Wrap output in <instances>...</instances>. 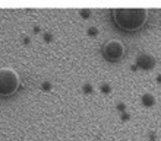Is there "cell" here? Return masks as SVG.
<instances>
[{
  "instance_id": "30bf717a",
  "label": "cell",
  "mask_w": 161,
  "mask_h": 141,
  "mask_svg": "<svg viewBox=\"0 0 161 141\" xmlns=\"http://www.w3.org/2000/svg\"><path fill=\"white\" fill-rule=\"evenodd\" d=\"M110 90H111V87L108 86L107 83L101 84V92H103V93H110Z\"/></svg>"
},
{
  "instance_id": "8992f818",
  "label": "cell",
  "mask_w": 161,
  "mask_h": 141,
  "mask_svg": "<svg viewBox=\"0 0 161 141\" xmlns=\"http://www.w3.org/2000/svg\"><path fill=\"white\" fill-rule=\"evenodd\" d=\"M42 39L48 44V42H51L53 39H54V37H53V33H50V32H44L42 33Z\"/></svg>"
},
{
  "instance_id": "6da1fadb",
  "label": "cell",
  "mask_w": 161,
  "mask_h": 141,
  "mask_svg": "<svg viewBox=\"0 0 161 141\" xmlns=\"http://www.w3.org/2000/svg\"><path fill=\"white\" fill-rule=\"evenodd\" d=\"M147 10L144 9H116L114 22L120 29L136 31L142 28L147 21Z\"/></svg>"
},
{
  "instance_id": "7a4b0ae2",
  "label": "cell",
  "mask_w": 161,
  "mask_h": 141,
  "mask_svg": "<svg viewBox=\"0 0 161 141\" xmlns=\"http://www.w3.org/2000/svg\"><path fill=\"white\" fill-rule=\"evenodd\" d=\"M19 79L10 68H0V96H10L18 90Z\"/></svg>"
},
{
  "instance_id": "4fadbf2b",
  "label": "cell",
  "mask_w": 161,
  "mask_h": 141,
  "mask_svg": "<svg viewBox=\"0 0 161 141\" xmlns=\"http://www.w3.org/2000/svg\"><path fill=\"white\" fill-rule=\"evenodd\" d=\"M22 41H24V44H25V45H28V44L31 42V38L30 37H24V39H22Z\"/></svg>"
},
{
  "instance_id": "7c38bea8",
  "label": "cell",
  "mask_w": 161,
  "mask_h": 141,
  "mask_svg": "<svg viewBox=\"0 0 161 141\" xmlns=\"http://www.w3.org/2000/svg\"><path fill=\"white\" fill-rule=\"evenodd\" d=\"M117 109H119L120 112H125V109H126V106H125V103H119V105H117Z\"/></svg>"
},
{
  "instance_id": "5bb4252c",
  "label": "cell",
  "mask_w": 161,
  "mask_h": 141,
  "mask_svg": "<svg viewBox=\"0 0 161 141\" xmlns=\"http://www.w3.org/2000/svg\"><path fill=\"white\" fill-rule=\"evenodd\" d=\"M122 119H123V121H127V119H129V113L123 112V113H122Z\"/></svg>"
},
{
  "instance_id": "5b68a950",
  "label": "cell",
  "mask_w": 161,
  "mask_h": 141,
  "mask_svg": "<svg viewBox=\"0 0 161 141\" xmlns=\"http://www.w3.org/2000/svg\"><path fill=\"white\" fill-rule=\"evenodd\" d=\"M142 103H144L145 106H153V105L155 103V99H154L153 95H149V93H145V95L142 96Z\"/></svg>"
},
{
  "instance_id": "277c9868",
  "label": "cell",
  "mask_w": 161,
  "mask_h": 141,
  "mask_svg": "<svg viewBox=\"0 0 161 141\" xmlns=\"http://www.w3.org/2000/svg\"><path fill=\"white\" fill-rule=\"evenodd\" d=\"M136 66L144 68V70H149V68H153L155 66V60L149 54H141L139 57L136 58Z\"/></svg>"
},
{
  "instance_id": "3957f363",
  "label": "cell",
  "mask_w": 161,
  "mask_h": 141,
  "mask_svg": "<svg viewBox=\"0 0 161 141\" xmlns=\"http://www.w3.org/2000/svg\"><path fill=\"white\" fill-rule=\"evenodd\" d=\"M104 57L108 60V61H117L120 58L123 57V53H125V47L122 45V42L119 41H108L104 45Z\"/></svg>"
},
{
  "instance_id": "9c48e42d",
  "label": "cell",
  "mask_w": 161,
  "mask_h": 141,
  "mask_svg": "<svg viewBox=\"0 0 161 141\" xmlns=\"http://www.w3.org/2000/svg\"><path fill=\"white\" fill-rule=\"evenodd\" d=\"M82 90H84V93H91V92H92V86L89 83H86V84H84Z\"/></svg>"
},
{
  "instance_id": "9a60e30c",
  "label": "cell",
  "mask_w": 161,
  "mask_h": 141,
  "mask_svg": "<svg viewBox=\"0 0 161 141\" xmlns=\"http://www.w3.org/2000/svg\"><path fill=\"white\" fill-rule=\"evenodd\" d=\"M34 32H35V33L40 32V26H34Z\"/></svg>"
},
{
  "instance_id": "8fae6325",
  "label": "cell",
  "mask_w": 161,
  "mask_h": 141,
  "mask_svg": "<svg viewBox=\"0 0 161 141\" xmlns=\"http://www.w3.org/2000/svg\"><path fill=\"white\" fill-rule=\"evenodd\" d=\"M97 33H98V29L97 28H89L88 29V35H89V37H95Z\"/></svg>"
},
{
  "instance_id": "2e32d148",
  "label": "cell",
  "mask_w": 161,
  "mask_h": 141,
  "mask_svg": "<svg viewBox=\"0 0 161 141\" xmlns=\"http://www.w3.org/2000/svg\"><path fill=\"white\" fill-rule=\"evenodd\" d=\"M157 82H158V83H161V74L157 77Z\"/></svg>"
},
{
  "instance_id": "ba28073f",
  "label": "cell",
  "mask_w": 161,
  "mask_h": 141,
  "mask_svg": "<svg viewBox=\"0 0 161 141\" xmlns=\"http://www.w3.org/2000/svg\"><path fill=\"white\" fill-rule=\"evenodd\" d=\"M79 13H80V16L84 18V19H86V18L91 16V10H89V9H82Z\"/></svg>"
},
{
  "instance_id": "52a82bcc",
  "label": "cell",
  "mask_w": 161,
  "mask_h": 141,
  "mask_svg": "<svg viewBox=\"0 0 161 141\" xmlns=\"http://www.w3.org/2000/svg\"><path fill=\"white\" fill-rule=\"evenodd\" d=\"M51 87H53V86H51V83L48 82V80H44V82L41 83V89H42V90L48 92V90H51Z\"/></svg>"
}]
</instances>
